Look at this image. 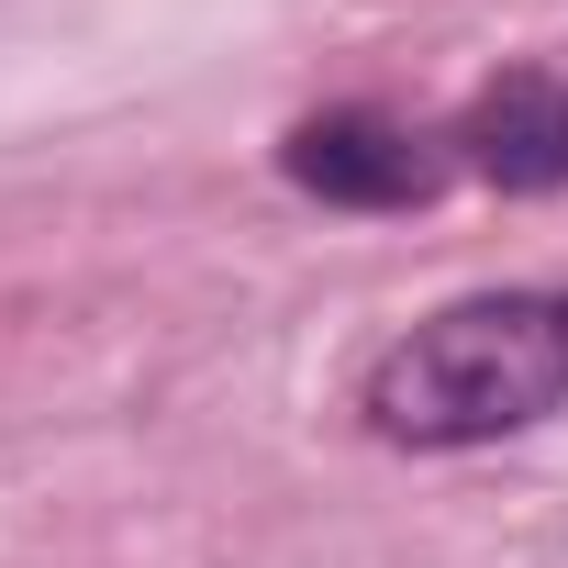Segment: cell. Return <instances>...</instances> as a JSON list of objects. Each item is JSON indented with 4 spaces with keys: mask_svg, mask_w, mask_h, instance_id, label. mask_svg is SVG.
I'll list each match as a JSON object with an SVG mask.
<instances>
[{
    "mask_svg": "<svg viewBox=\"0 0 568 568\" xmlns=\"http://www.w3.org/2000/svg\"><path fill=\"white\" fill-rule=\"evenodd\" d=\"M557 402H568V302L546 291L457 302L368 368V424L402 446H490Z\"/></svg>",
    "mask_w": 568,
    "mask_h": 568,
    "instance_id": "obj_1",
    "label": "cell"
},
{
    "mask_svg": "<svg viewBox=\"0 0 568 568\" xmlns=\"http://www.w3.org/2000/svg\"><path fill=\"white\" fill-rule=\"evenodd\" d=\"M468 168L490 190H568V79L557 68H501L468 101Z\"/></svg>",
    "mask_w": 568,
    "mask_h": 568,
    "instance_id": "obj_3",
    "label": "cell"
},
{
    "mask_svg": "<svg viewBox=\"0 0 568 568\" xmlns=\"http://www.w3.org/2000/svg\"><path fill=\"white\" fill-rule=\"evenodd\" d=\"M278 168H291L313 201H346V212H413V201H435V145H413L402 123H379V112H324V123H302L291 145H278Z\"/></svg>",
    "mask_w": 568,
    "mask_h": 568,
    "instance_id": "obj_2",
    "label": "cell"
}]
</instances>
